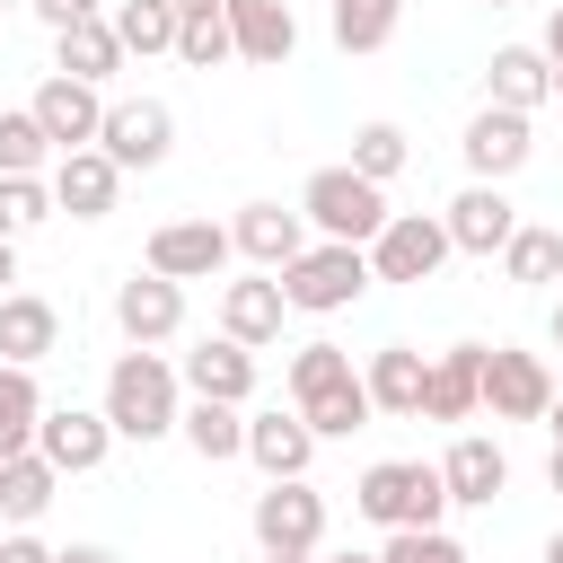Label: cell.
<instances>
[{"mask_svg":"<svg viewBox=\"0 0 563 563\" xmlns=\"http://www.w3.org/2000/svg\"><path fill=\"white\" fill-rule=\"evenodd\" d=\"M0 18H9V0H0Z\"/></svg>","mask_w":563,"mask_h":563,"instance_id":"cell-54","label":"cell"},{"mask_svg":"<svg viewBox=\"0 0 563 563\" xmlns=\"http://www.w3.org/2000/svg\"><path fill=\"white\" fill-rule=\"evenodd\" d=\"M246 457H255V475L264 484H282V475H308L317 466V431H308V413L290 405H273V413H246Z\"/></svg>","mask_w":563,"mask_h":563,"instance_id":"cell-20","label":"cell"},{"mask_svg":"<svg viewBox=\"0 0 563 563\" xmlns=\"http://www.w3.org/2000/svg\"><path fill=\"white\" fill-rule=\"evenodd\" d=\"M440 484H449V510H493V501H501V484H510L501 440L457 431V440H449V457H440Z\"/></svg>","mask_w":563,"mask_h":563,"instance_id":"cell-18","label":"cell"},{"mask_svg":"<svg viewBox=\"0 0 563 563\" xmlns=\"http://www.w3.org/2000/svg\"><path fill=\"white\" fill-rule=\"evenodd\" d=\"M0 563H53V545H44L35 528H9V537H0Z\"/></svg>","mask_w":563,"mask_h":563,"instance_id":"cell-41","label":"cell"},{"mask_svg":"<svg viewBox=\"0 0 563 563\" xmlns=\"http://www.w3.org/2000/svg\"><path fill=\"white\" fill-rule=\"evenodd\" d=\"M53 563H114L106 545H53Z\"/></svg>","mask_w":563,"mask_h":563,"instance_id":"cell-43","label":"cell"},{"mask_svg":"<svg viewBox=\"0 0 563 563\" xmlns=\"http://www.w3.org/2000/svg\"><path fill=\"white\" fill-rule=\"evenodd\" d=\"M229 35H238V62H255V70H282L299 53L290 0H229Z\"/></svg>","mask_w":563,"mask_h":563,"instance_id":"cell-22","label":"cell"},{"mask_svg":"<svg viewBox=\"0 0 563 563\" xmlns=\"http://www.w3.org/2000/svg\"><path fill=\"white\" fill-rule=\"evenodd\" d=\"M176 9H185V18H194V9H229V0H176Z\"/></svg>","mask_w":563,"mask_h":563,"instance_id":"cell-49","label":"cell"},{"mask_svg":"<svg viewBox=\"0 0 563 563\" xmlns=\"http://www.w3.org/2000/svg\"><path fill=\"white\" fill-rule=\"evenodd\" d=\"M405 158H413L405 123H361V132H352V158H343V167H361L369 185H387V176H405Z\"/></svg>","mask_w":563,"mask_h":563,"instance_id":"cell-36","label":"cell"},{"mask_svg":"<svg viewBox=\"0 0 563 563\" xmlns=\"http://www.w3.org/2000/svg\"><path fill=\"white\" fill-rule=\"evenodd\" d=\"M475 413H484V343H449V352H431L422 422H475Z\"/></svg>","mask_w":563,"mask_h":563,"instance_id":"cell-17","label":"cell"},{"mask_svg":"<svg viewBox=\"0 0 563 563\" xmlns=\"http://www.w3.org/2000/svg\"><path fill=\"white\" fill-rule=\"evenodd\" d=\"M545 62H554V79H563V0L545 9Z\"/></svg>","mask_w":563,"mask_h":563,"instance_id":"cell-42","label":"cell"},{"mask_svg":"<svg viewBox=\"0 0 563 563\" xmlns=\"http://www.w3.org/2000/svg\"><path fill=\"white\" fill-rule=\"evenodd\" d=\"M554 405V369L519 343H484V413L493 422H545Z\"/></svg>","mask_w":563,"mask_h":563,"instance_id":"cell-8","label":"cell"},{"mask_svg":"<svg viewBox=\"0 0 563 563\" xmlns=\"http://www.w3.org/2000/svg\"><path fill=\"white\" fill-rule=\"evenodd\" d=\"M26 9H35V18H44L53 35H62V26H79V18H106L114 0H26Z\"/></svg>","mask_w":563,"mask_h":563,"instance_id":"cell-40","label":"cell"},{"mask_svg":"<svg viewBox=\"0 0 563 563\" xmlns=\"http://www.w3.org/2000/svg\"><path fill=\"white\" fill-rule=\"evenodd\" d=\"M114 325H123V343H176L185 334V282L141 264L132 282H114Z\"/></svg>","mask_w":563,"mask_h":563,"instance_id":"cell-11","label":"cell"},{"mask_svg":"<svg viewBox=\"0 0 563 563\" xmlns=\"http://www.w3.org/2000/svg\"><path fill=\"white\" fill-rule=\"evenodd\" d=\"M44 185H53V211H70V220H106V211H114V194H123V167L88 141V150H62Z\"/></svg>","mask_w":563,"mask_h":563,"instance_id":"cell-15","label":"cell"},{"mask_svg":"<svg viewBox=\"0 0 563 563\" xmlns=\"http://www.w3.org/2000/svg\"><path fill=\"white\" fill-rule=\"evenodd\" d=\"M229 255H238V238L220 220H158L150 229V273H167V282H211V273H229Z\"/></svg>","mask_w":563,"mask_h":563,"instance_id":"cell-10","label":"cell"},{"mask_svg":"<svg viewBox=\"0 0 563 563\" xmlns=\"http://www.w3.org/2000/svg\"><path fill=\"white\" fill-rule=\"evenodd\" d=\"M18 282V238H0V290Z\"/></svg>","mask_w":563,"mask_h":563,"instance_id":"cell-44","label":"cell"},{"mask_svg":"<svg viewBox=\"0 0 563 563\" xmlns=\"http://www.w3.org/2000/svg\"><path fill=\"white\" fill-rule=\"evenodd\" d=\"M264 563H317V554H264Z\"/></svg>","mask_w":563,"mask_h":563,"instance_id":"cell-51","label":"cell"},{"mask_svg":"<svg viewBox=\"0 0 563 563\" xmlns=\"http://www.w3.org/2000/svg\"><path fill=\"white\" fill-rule=\"evenodd\" d=\"M246 528H255L264 554H317V545H325V493H317L308 475H282V484L255 493Z\"/></svg>","mask_w":563,"mask_h":563,"instance_id":"cell-5","label":"cell"},{"mask_svg":"<svg viewBox=\"0 0 563 563\" xmlns=\"http://www.w3.org/2000/svg\"><path fill=\"white\" fill-rule=\"evenodd\" d=\"M545 484H554V493H563V440H554V457H545Z\"/></svg>","mask_w":563,"mask_h":563,"instance_id":"cell-47","label":"cell"},{"mask_svg":"<svg viewBox=\"0 0 563 563\" xmlns=\"http://www.w3.org/2000/svg\"><path fill=\"white\" fill-rule=\"evenodd\" d=\"M176 378H185V396L246 405V396H255V343H238V334H202V343L176 361Z\"/></svg>","mask_w":563,"mask_h":563,"instance_id":"cell-13","label":"cell"},{"mask_svg":"<svg viewBox=\"0 0 563 563\" xmlns=\"http://www.w3.org/2000/svg\"><path fill=\"white\" fill-rule=\"evenodd\" d=\"M493 9H510V0H493Z\"/></svg>","mask_w":563,"mask_h":563,"instance_id":"cell-52","label":"cell"},{"mask_svg":"<svg viewBox=\"0 0 563 563\" xmlns=\"http://www.w3.org/2000/svg\"><path fill=\"white\" fill-rule=\"evenodd\" d=\"M0 537H9V519H0Z\"/></svg>","mask_w":563,"mask_h":563,"instance_id":"cell-53","label":"cell"},{"mask_svg":"<svg viewBox=\"0 0 563 563\" xmlns=\"http://www.w3.org/2000/svg\"><path fill=\"white\" fill-rule=\"evenodd\" d=\"M106 18H114V35H123V53H141V62H150V53H176V26H185L176 0H114Z\"/></svg>","mask_w":563,"mask_h":563,"instance_id":"cell-30","label":"cell"},{"mask_svg":"<svg viewBox=\"0 0 563 563\" xmlns=\"http://www.w3.org/2000/svg\"><path fill=\"white\" fill-rule=\"evenodd\" d=\"M352 510H361L369 528H440V519H449V484H440V466H422V457H378V466H361Z\"/></svg>","mask_w":563,"mask_h":563,"instance_id":"cell-2","label":"cell"},{"mask_svg":"<svg viewBox=\"0 0 563 563\" xmlns=\"http://www.w3.org/2000/svg\"><path fill=\"white\" fill-rule=\"evenodd\" d=\"M317 563H378V554H361V545H343V554H317Z\"/></svg>","mask_w":563,"mask_h":563,"instance_id":"cell-46","label":"cell"},{"mask_svg":"<svg viewBox=\"0 0 563 563\" xmlns=\"http://www.w3.org/2000/svg\"><path fill=\"white\" fill-rule=\"evenodd\" d=\"M106 422H114V440H141V449L185 422V378H176V361L158 343L114 352V369H106Z\"/></svg>","mask_w":563,"mask_h":563,"instance_id":"cell-1","label":"cell"},{"mask_svg":"<svg viewBox=\"0 0 563 563\" xmlns=\"http://www.w3.org/2000/svg\"><path fill=\"white\" fill-rule=\"evenodd\" d=\"M457 158H466L475 185H510V176L537 158V132H528L519 106H493V97H484V106L466 114V132H457Z\"/></svg>","mask_w":563,"mask_h":563,"instance_id":"cell-6","label":"cell"},{"mask_svg":"<svg viewBox=\"0 0 563 563\" xmlns=\"http://www.w3.org/2000/svg\"><path fill=\"white\" fill-rule=\"evenodd\" d=\"M35 422H44V387H35V369L0 361V457L35 449Z\"/></svg>","mask_w":563,"mask_h":563,"instance_id":"cell-32","label":"cell"},{"mask_svg":"<svg viewBox=\"0 0 563 563\" xmlns=\"http://www.w3.org/2000/svg\"><path fill=\"white\" fill-rule=\"evenodd\" d=\"M26 106H35V123L53 132V150H88V141L106 132V88H97V79H70V70H53V79H44Z\"/></svg>","mask_w":563,"mask_h":563,"instance_id":"cell-12","label":"cell"},{"mask_svg":"<svg viewBox=\"0 0 563 563\" xmlns=\"http://www.w3.org/2000/svg\"><path fill=\"white\" fill-rule=\"evenodd\" d=\"M70 475L44 457V449H18V457H0V519L9 528H35L44 510H53V493H62Z\"/></svg>","mask_w":563,"mask_h":563,"instance_id":"cell-25","label":"cell"},{"mask_svg":"<svg viewBox=\"0 0 563 563\" xmlns=\"http://www.w3.org/2000/svg\"><path fill=\"white\" fill-rule=\"evenodd\" d=\"M396 18H405V0H334V44L343 53H378L387 35H396Z\"/></svg>","mask_w":563,"mask_h":563,"instance_id":"cell-34","label":"cell"},{"mask_svg":"<svg viewBox=\"0 0 563 563\" xmlns=\"http://www.w3.org/2000/svg\"><path fill=\"white\" fill-rule=\"evenodd\" d=\"M554 97H563V88H554Z\"/></svg>","mask_w":563,"mask_h":563,"instance_id":"cell-55","label":"cell"},{"mask_svg":"<svg viewBox=\"0 0 563 563\" xmlns=\"http://www.w3.org/2000/svg\"><path fill=\"white\" fill-rule=\"evenodd\" d=\"M176 62H185V70H220V62H238L229 9H194V18L176 26Z\"/></svg>","mask_w":563,"mask_h":563,"instance_id":"cell-35","label":"cell"},{"mask_svg":"<svg viewBox=\"0 0 563 563\" xmlns=\"http://www.w3.org/2000/svg\"><path fill=\"white\" fill-rule=\"evenodd\" d=\"M449 255H457V246H449V220H440V211H396V220L369 238V273H378V282H431Z\"/></svg>","mask_w":563,"mask_h":563,"instance_id":"cell-7","label":"cell"},{"mask_svg":"<svg viewBox=\"0 0 563 563\" xmlns=\"http://www.w3.org/2000/svg\"><path fill=\"white\" fill-rule=\"evenodd\" d=\"M501 273H510L519 290H545V282H563V229H545V220H519V229H510V246H501Z\"/></svg>","mask_w":563,"mask_h":563,"instance_id":"cell-29","label":"cell"},{"mask_svg":"<svg viewBox=\"0 0 563 563\" xmlns=\"http://www.w3.org/2000/svg\"><path fill=\"white\" fill-rule=\"evenodd\" d=\"M282 317H290V299H282V273H255V282H229L220 290V334H238V343H282Z\"/></svg>","mask_w":563,"mask_h":563,"instance_id":"cell-24","label":"cell"},{"mask_svg":"<svg viewBox=\"0 0 563 563\" xmlns=\"http://www.w3.org/2000/svg\"><path fill=\"white\" fill-rule=\"evenodd\" d=\"M361 378H369V405H378V413H405V422H422V378H431V361H422L413 343H378Z\"/></svg>","mask_w":563,"mask_h":563,"instance_id":"cell-26","label":"cell"},{"mask_svg":"<svg viewBox=\"0 0 563 563\" xmlns=\"http://www.w3.org/2000/svg\"><path fill=\"white\" fill-rule=\"evenodd\" d=\"M299 211H308V229L317 238H343V246H369L396 211H387V185H369L361 167H317L308 185H299Z\"/></svg>","mask_w":563,"mask_h":563,"instance_id":"cell-4","label":"cell"},{"mask_svg":"<svg viewBox=\"0 0 563 563\" xmlns=\"http://www.w3.org/2000/svg\"><path fill=\"white\" fill-rule=\"evenodd\" d=\"M554 88H563V79H554L545 44H501V53L484 62V97H493V106H519V114H537Z\"/></svg>","mask_w":563,"mask_h":563,"instance_id":"cell-23","label":"cell"},{"mask_svg":"<svg viewBox=\"0 0 563 563\" xmlns=\"http://www.w3.org/2000/svg\"><path fill=\"white\" fill-rule=\"evenodd\" d=\"M35 449H44L62 475H97V466H106V449H114V422H106V405H97V413H88V405H44Z\"/></svg>","mask_w":563,"mask_h":563,"instance_id":"cell-14","label":"cell"},{"mask_svg":"<svg viewBox=\"0 0 563 563\" xmlns=\"http://www.w3.org/2000/svg\"><path fill=\"white\" fill-rule=\"evenodd\" d=\"M545 431H554V440H563V387H554V405H545Z\"/></svg>","mask_w":563,"mask_h":563,"instance_id":"cell-48","label":"cell"},{"mask_svg":"<svg viewBox=\"0 0 563 563\" xmlns=\"http://www.w3.org/2000/svg\"><path fill=\"white\" fill-rule=\"evenodd\" d=\"M343 378H361L343 343H299V352H290V405H308V396H325V387H343Z\"/></svg>","mask_w":563,"mask_h":563,"instance_id":"cell-37","label":"cell"},{"mask_svg":"<svg viewBox=\"0 0 563 563\" xmlns=\"http://www.w3.org/2000/svg\"><path fill=\"white\" fill-rule=\"evenodd\" d=\"M53 220V185L44 176H0V238H26Z\"/></svg>","mask_w":563,"mask_h":563,"instance_id":"cell-38","label":"cell"},{"mask_svg":"<svg viewBox=\"0 0 563 563\" xmlns=\"http://www.w3.org/2000/svg\"><path fill=\"white\" fill-rule=\"evenodd\" d=\"M53 352H62V308H53L44 290H0V361L35 369V361H53Z\"/></svg>","mask_w":563,"mask_h":563,"instance_id":"cell-21","label":"cell"},{"mask_svg":"<svg viewBox=\"0 0 563 563\" xmlns=\"http://www.w3.org/2000/svg\"><path fill=\"white\" fill-rule=\"evenodd\" d=\"M176 440H185L202 466H229V457H246V405H211V396H185V422H176Z\"/></svg>","mask_w":563,"mask_h":563,"instance_id":"cell-28","label":"cell"},{"mask_svg":"<svg viewBox=\"0 0 563 563\" xmlns=\"http://www.w3.org/2000/svg\"><path fill=\"white\" fill-rule=\"evenodd\" d=\"M53 132L35 123V106H0V176H53Z\"/></svg>","mask_w":563,"mask_h":563,"instance_id":"cell-31","label":"cell"},{"mask_svg":"<svg viewBox=\"0 0 563 563\" xmlns=\"http://www.w3.org/2000/svg\"><path fill=\"white\" fill-rule=\"evenodd\" d=\"M378 563H475V554H466L449 528H387Z\"/></svg>","mask_w":563,"mask_h":563,"instance_id":"cell-39","label":"cell"},{"mask_svg":"<svg viewBox=\"0 0 563 563\" xmlns=\"http://www.w3.org/2000/svg\"><path fill=\"white\" fill-rule=\"evenodd\" d=\"M369 282H378L369 273V246H343V238H308V255L282 264V299L299 317H343Z\"/></svg>","mask_w":563,"mask_h":563,"instance_id":"cell-3","label":"cell"},{"mask_svg":"<svg viewBox=\"0 0 563 563\" xmlns=\"http://www.w3.org/2000/svg\"><path fill=\"white\" fill-rule=\"evenodd\" d=\"M545 343H554V352H563V299H554V308H545Z\"/></svg>","mask_w":563,"mask_h":563,"instance_id":"cell-45","label":"cell"},{"mask_svg":"<svg viewBox=\"0 0 563 563\" xmlns=\"http://www.w3.org/2000/svg\"><path fill=\"white\" fill-rule=\"evenodd\" d=\"M229 238H238V255H246L255 273H282L290 255H308V211H282V202H238Z\"/></svg>","mask_w":563,"mask_h":563,"instance_id":"cell-19","label":"cell"},{"mask_svg":"<svg viewBox=\"0 0 563 563\" xmlns=\"http://www.w3.org/2000/svg\"><path fill=\"white\" fill-rule=\"evenodd\" d=\"M545 563H563V528H554V537H545Z\"/></svg>","mask_w":563,"mask_h":563,"instance_id":"cell-50","label":"cell"},{"mask_svg":"<svg viewBox=\"0 0 563 563\" xmlns=\"http://www.w3.org/2000/svg\"><path fill=\"white\" fill-rule=\"evenodd\" d=\"M299 413H308V431H317V440H352V431H369V413H378V405H369V378H343V387L308 396Z\"/></svg>","mask_w":563,"mask_h":563,"instance_id":"cell-33","label":"cell"},{"mask_svg":"<svg viewBox=\"0 0 563 563\" xmlns=\"http://www.w3.org/2000/svg\"><path fill=\"white\" fill-rule=\"evenodd\" d=\"M97 150H106L123 176H132V167H158V158L176 150V114H167V97H114Z\"/></svg>","mask_w":563,"mask_h":563,"instance_id":"cell-9","label":"cell"},{"mask_svg":"<svg viewBox=\"0 0 563 563\" xmlns=\"http://www.w3.org/2000/svg\"><path fill=\"white\" fill-rule=\"evenodd\" d=\"M440 220H449V246H457V255H501L510 229H519V202H510L501 185H475V176H466V194H449Z\"/></svg>","mask_w":563,"mask_h":563,"instance_id":"cell-16","label":"cell"},{"mask_svg":"<svg viewBox=\"0 0 563 563\" xmlns=\"http://www.w3.org/2000/svg\"><path fill=\"white\" fill-rule=\"evenodd\" d=\"M132 53H123V35H114V18H79V26H62L53 35V70H70V79H114Z\"/></svg>","mask_w":563,"mask_h":563,"instance_id":"cell-27","label":"cell"}]
</instances>
